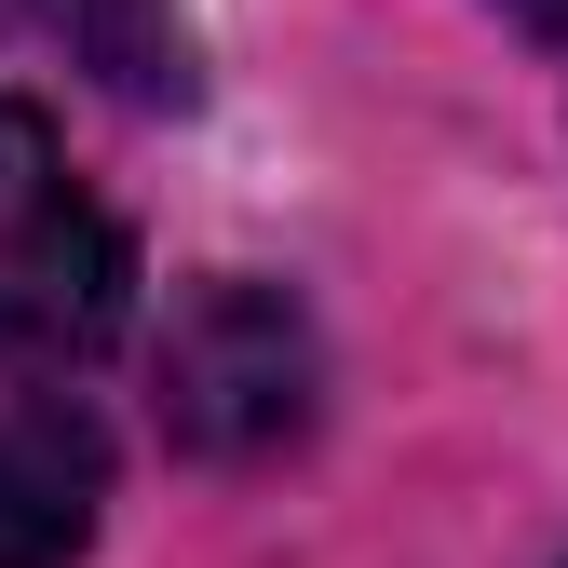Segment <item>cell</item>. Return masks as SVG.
<instances>
[{"label":"cell","mask_w":568,"mask_h":568,"mask_svg":"<svg viewBox=\"0 0 568 568\" xmlns=\"http://www.w3.org/2000/svg\"><path fill=\"white\" fill-rule=\"evenodd\" d=\"M28 14H41V0H0V41H14V28H28Z\"/></svg>","instance_id":"cell-5"},{"label":"cell","mask_w":568,"mask_h":568,"mask_svg":"<svg viewBox=\"0 0 568 568\" xmlns=\"http://www.w3.org/2000/svg\"><path fill=\"white\" fill-rule=\"evenodd\" d=\"M163 419H176V447H217V460L298 434L312 419L298 312H284L271 284H203V298L176 312V338H163Z\"/></svg>","instance_id":"cell-2"},{"label":"cell","mask_w":568,"mask_h":568,"mask_svg":"<svg viewBox=\"0 0 568 568\" xmlns=\"http://www.w3.org/2000/svg\"><path fill=\"white\" fill-rule=\"evenodd\" d=\"M109 447L68 406H0V568H68L95 541Z\"/></svg>","instance_id":"cell-3"},{"label":"cell","mask_w":568,"mask_h":568,"mask_svg":"<svg viewBox=\"0 0 568 568\" xmlns=\"http://www.w3.org/2000/svg\"><path fill=\"white\" fill-rule=\"evenodd\" d=\"M122 338V231L68 176L54 122L0 95V379H54Z\"/></svg>","instance_id":"cell-1"},{"label":"cell","mask_w":568,"mask_h":568,"mask_svg":"<svg viewBox=\"0 0 568 568\" xmlns=\"http://www.w3.org/2000/svg\"><path fill=\"white\" fill-rule=\"evenodd\" d=\"M501 14H515V28H568V0H501Z\"/></svg>","instance_id":"cell-4"}]
</instances>
